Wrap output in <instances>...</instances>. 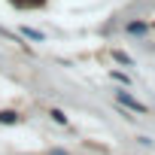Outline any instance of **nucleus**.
Segmentation results:
<instances>
[{"mask_svg": "<svg viewBox=\"0 0 155 155\" xmlns=\"http://www.w3.org/2000/svg\"><path fill=\"white\" fill-rule=\"evenodd\" d=\"M119 101H122L128 110H134V113H146V107H143V104H137V101H131L128 94H119Z\"/></svg>", "mask_w": 155, "mask_h": 155, "instance_id": "obj_1", "label": "nucleus"}, {"mask_svg": "<svg viewBox=\"0 0 155 155\" xmlns=\"http://www.w3.org/2000/svg\"><path fill=\"white\" fill-rule=\"evenodd\" d=\"M113 58H116V61H119V64H134V61H131V58H128V55H125V52H119V49H116V52H113Z\"/></svg>", "mask_w": 155, "mask_h": 155, "instance_id": "obj_3", "label": "nucleus"}, {"mask_svg": "<svg viewBox=\"0 0 155 155\" xmlns=\"http://www.w3.org/2000/svg\"><path fill=\"white\" fill-rule=\"evenodd\" d=\"M25 34H28L31 40H43V34H37V31H31V28H25Z\"/></svg>", "mask_w": 155, "mask_h": 155, "instance_id": "obj_6", "label": "nucleus"}, {"mask_svg": "<svg viewBox=\"0 0 155 155\" xmlns=\"http://www.w3.org/2000/svg\"><path fill=\"white\" fill-rule=\"evenodd\" d=\"M0 37H6V40H15V43H18V37H15V34H9L6 28H0Z\"/></svg>", "mask_w": 155, "mask_h": 155, "instance_id": "obj_5", "label": "nucleus"}, {"mask_svg": "<svg viewBox=\"0 0 155 155\" xmlns=\"http://www.w3.org/2000/svg\"><path fill=\"white\" fill-rule=\"evenodd\" d=\"M55 155H61V152H55Z\"/></svg>", "mask_w": 155, "mask_h": 155, "instance_id": "obj_7", "label": "nucleus"}, {"mask_svg": "<svg viewBox=\"0 0 155 155\" xmlns=\"http://www.w3.org/2000/svg\"><path fill=\"white\" fill-rule=\"evenodd\" d=\"M15 119H18V116H15V113H9V110H6V113H0V122H3V125H12Z\"/></svg>", "mask_w": 155, "mask_h": 155, "instance_id": "obj_2", "label": "nucleus"}, {"mask_svg": "<svg viewBox=\"0 0 155 155\" xmlns=\"http://www.w3.org/2000/svg\"><path fill=\"white\" fill-rule=\"evenodd\" d=\"M52 119H55V122H67V116H64L61 110H52Z\"/></svg>", "mask_w": 155, "mask_h": 155, "instance_id": "obj_4", "label": "nucleus"}]
</instances>
